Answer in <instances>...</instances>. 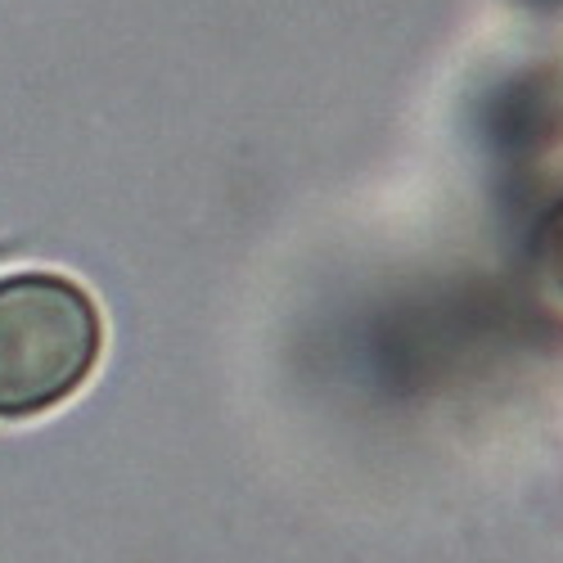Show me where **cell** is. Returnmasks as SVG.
<instances>
[{
  "mask_svg": "<svg viewBox=\"0 0 563 563\" xmlns=\"http://www.w3.org/2000/svg\"><path fill=\"white\" fill-rule=\"evenodd\" d=\"M104 320L77 279L19 271L0 279V419L64 406L100 361Z\"/></svg>",
  "mask_w": 563,
  "mask_h": 563,
  "instance_id": "1",
  "label": "cell"
}]
</instances>
